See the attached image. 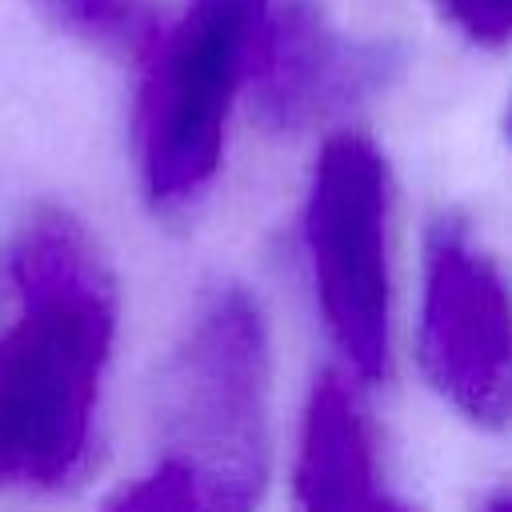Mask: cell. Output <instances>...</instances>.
<instances>
[{
    "label": "cell",
    "mask_w": 512,
    "mask_h": 512,
    "mask_svg": "<svg viewBox=\"0 0 512 512\" xmlns=\"http://www.w3.org/2000/svg\"><path fill=\"white\" fill-rule=\"evenodd\" d=\"M116 340V280L64 208L28 212L0 244V488L80 476Z\"/></svg>",
    "instance_id": "obj_1"
},
{
    "label": "cell",
    "mask_w": 512,
    "mask_h": 512,
    "mask_svg": "<svg viewBox=\"0 0 512 512\" xmlns=\"http://www.w3.org/2000/svg\"><path fill=\"white\" fill-rule=\"evenodd\" d=\"M160 444L200 512H256L268 480V336L240 284H216L192 312L156 392Z\"/></svg>",
    "instance_id": "obj_2"
},
{
    "label": "cell",
    "mask_w": 512,
    "mask_h": 512,
    "mask_svg": "<svg viewBox=\"0 0 512 512\" xmlns=\"http://www.w3.org/2000/svg\"><path fill=\"white\" fill-rule=\"evenodd\" d=\"M268 0H184L136 64L132 144L156 212L192 208L220 176L248 48Z\"/></svg>",
    "instance_id": "obj_3"
},
{
    "label": "cell",
    "mask_w": 512,
    "mask_h": 512,
    "mask_svg": "<svg viewBox=\"0 0 512 512\" xmlns=\"http://www.w3.org/2000/svg\"><path fill=\"white\" fill-rule=\"evenodd\" d=\"M300 236L336 352L360 380H380L392 360V172L364 132L320 144Z\"/></svg>",
    "instance_id": "obj_4"
},
{
    "label": "cell",
    "mask_w": 512,
    "mask_h": 512,
    "mask_svg": "<svg viewBox=\"0 0 512 512\" xmlns=\"http://www.w3.org/2000/svg\"><path fill=\"white\" fill-rule=\"evenodd\" d=\"M400 68L392 40L348 32L320 0H268L248 48L244 100L268 132L296 136L360 112Z\"/></svg>",
    "instance_id": "obj_5"
},
{
    "label": "cell",
    "mask_w": 512,
    "mask_h": 512,
    "mask_svg": "<svg viewBox=\"0 0 512 512\" xmlns=\"http://www.w3.org/2000/svg\"><path fill=\"white\" fill-rule=\"evenodd\" d=\"M420 360L440 396L480 428L508 420V296L500 264L460 216H440L424 244Z\"/></svg>",
    "instance_id": "obj_6"
},
{
    "label": "cell",
    "mask_w": 512,
    "mask_h": 512,
    "mask_svg": "<svg viewBox=\"0 0 512 512\" xmlns=\"http://www.w3.org/2000/svg\"><path fill=\"white\" fill-rule=\"evenodd\" d=\"M296 512H420L380 472L368 416L344 376L316 380L292 464Z\"/></svg>",
    "instance_id": "obj_7"
},
{
    "label": "cell",
    "mask_w": 512,
    "mask_h": 512,
    "mask_svg": "<svg viewBox=\"0 0 512 512\" xmlns=\"http://www.w3.org/2000/svg\"><path fill=\"white\" fill-rule=\"evenodd\" d=\"M24 4L52 32L112 60H124L132 68L144 60L168 16L160 0H24Z\"/></svg>",
    "instance_id": "obj_8"
},
{
    "label": "cell",
    "mask_w": 512,
    "mask_h": 512,
    "mask_svg": "<svg viewBox=\"0 0 512 512\" xmlns=\"http://www.w3.org/2000/svg\"><path fill=\"white\" fill-rule=\"evenodd\" d=\"M100 512H200L188 476L172 460H156L148 476L120 488Z\"/></svg>",
    "instance_id": "obj_9"
},
{
    "label": "cell",
    "mask_w": 512,
    "mask_h": 512,
    "mask_svg": "<svg viewBox=\"0 0 512 512\" xmlns=\"http://www.w3.org/2000/svg\"><path fill=\"white\" fill-rule=\"evenodd\" d=\"M432 8L472 48L504 52L512 36V0H432Z\"/></svg>",
    "instance_id": "obj_10"
},
{
    "label": "cell",
    "mask_w": 512,
    "mask_h": 512,
    "mask_svg": "<svg viewBox=\"0 0 512 512\" xmlns=\"http://www.w3.org/2000/svg\"><path fill=\"white\" fill-rule=\"evenodd\" d=\"M480 512H508V492L504 488H496L488 500H484V508Z\"/></svg>",
    "instance_id": "obj_11"
}]
</instances>
